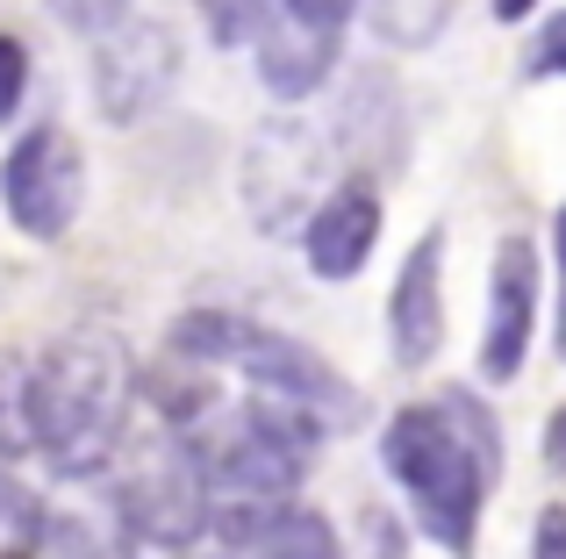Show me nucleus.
<instances>
[{
	"instance_id": "obj_1",
	"label": "nucleus",
	"mask_w": 566,
	"mask_h": 559,
	"mask_svg": "<svg viewBox=\"0 0 566 559\" xmlns=\"http://www.w3.org/2000/svg\"><path fill=\"white\" fill-rule=\"evenodd\" d=\"M380 460L401 481L423 538H438L444 552L467 559L473 538H481V503L502 474V437H495V416L481 409V394L444 388V402L395 409Z\"/></svg>"
},
{
	"instance_id": "obj_2",
	"label": "nucleus",
	"mask_w": 566,
	"mask_h": 559,
	"mask_svg": "<svg viewBox=\"0 0 566 559\" xmlns=\"http://www.w3.org/2000/svg\"><path fill=\"white\" fill-rule=\"evenodd\" d=\"M129 359L108 345V337L80 330L57 337L51 351H36V452L57 466V474L86 481L108 474L115 445L129 431Z\"/></svg>"
},
{
	"instance_id": "obj_3",
	"label": "nucleus",
	"mask_w": 566,
	"mask_h": 559,
	"mask_svg": "<svg viewBox=\"0 0 566 559\" xmlns=\"http://www.w3.org/2000/svg\"><path fill=\"white\" fill-rule=\"evenodd\" d=\"M172 351H180V359H201V366H230V373H244V388L280 394V402L308 409L323 431H337V423L359 416L352 380L331 373V366H323L302 337H280V330H265V323L201 308V316H180V323H172Z\"/></svg>"
},
{
	"instance_id": "obj_4",
	"label": "nucleus",
	"mask_w": 566,
	"mask_h": 559,
	"mask_svg": "<svg viewBox=\"0 0 566 559\" xmlns=\"http://www.w3.org/2000/svg\"><path fill=\"white\" fill-rule=\"evenodd\" d=\"M115 517H123L129 538L144 546H193L216 517V495H208V474L193 460V445L172 423H158L151 437H129L115 445Z\"/></svg>"
},
{
	"instance_id": "obj_5",
	"label": "nucleus",
	"mask_w": 566,
	"mask_h": 559,
	"mask_svg": "<svg viewBox=\"0 0 566 559\" xmlns=\"http://www.w3.org/2000/svg\"><path fill=\"white\" fill-rule=\"evenodd\" d=\"M180 80V29L166 14L123 8L108 29H94V101L108 123H144Z\"/></svg>"
},
{
	"instance_id": "obj_6",
	"label": "nucleus",
	"mask_w": 566,
	"mask_h": 559,
	"mask_svg": "<svg viewBox=\"0 0 566 559\" xmlns=\"http://www.w3.org/2000/svg\"><path fill=\"white\" fill-rule=\"evenodd\" d=\"M0 201H8V223L22 238L51 244L80 223V201H86V158L72 144V129L36 123L8 158H0Z\"/></svg>"
},
{
	"instance_id": "obj_7",
	"label": "nucleus",
	"mask_w": 566,
	"mask_h": 559,
	"mask_svg": "<svg viewBox=\"0 0 566 559\" xmlns=\"http://www.w3.org/2000/svg\"><path fill=\"white\" fill-rule=\"evenodd\" d=\"M323 201V137L294 115H273L259 123L244 151V209L259 230H294L308 223Z\"/></svg>"
},
{
	"instance_id": "obj_8",
	"label": "nucleus",
	"mask_w": 566,
	"mask_h": 559,
	"mask_svg": "<svg viewBox=\"0 0 566 559\" xmlns=\"http://www.w3.org/2000/svg\"><path fill=\"white\" fill-rule=\"evenodd\" d=\"M531 323H538V252H531V238H502L495 266H488V323H481V373L488 380L524 373Z\"/></svg>"
},
{
	"instance_id": "obj_9",
	"label": "nucleus",
	"mask_w": 566,
	"mask_h": 559,
	"mask_svg": "<svg viewBox=\"0 0 566 559\" xmlns=\"http://www.w3.org/2000/svg\"><path fill=\"white\" fill-rule=\"evenodd\" d=\"M387 345L395 366L423 373L444 345V230H423L401 259L395 287H387Z\"/></svg>"
},
{
	"instance_id": "obj_10",
	"label": "nucleus",
	"mask_w": 566,
	"mask_h": 559,
	"mask_svg": "<svg viewBox=\"0 0 566 559\" xmlns=\"http://www.w3.org/2000/svg\"><path fill=\"white\" fill-rule=\"evenodd\" d=\"M251 65H259V80H265L273 101H308L337 65V29L294 14L287 0H273L265 22H259V36H251Z\"/></svg>"
},
{
	"instance_id": "obj_11",
	"label": "nucleus",
	"mask_w": 566,
	"mask_h": 559,
	"mask_svg": "<svg viewBox=\"0 0 566 559\" xmlns=\"http://www.w3.org/2000/svg\"><path fill=\"white\" fill-rule=\"evenodd\" d=\"M216 538L230 559H345L331 524L294 503H230L216 509Z\"/></svg>"
},
{
	"instance_id": "obj_12",
	"label": "nucleus",
	"mask_w": 566,
	"mask_h": 559,
	"mask_svg": "<svg viewBox=\"0 0 566 559\" xmlns=\"http://www.w3.org/2000/svg\"><path fill=\"white\" fill-rule=\"evenodd\" d=\"M374 238H380V194L366 180H345L316 201V215L302 223V252L316 280H352L374 259Z\"/></svg>"
},
{
	"instance_id": "obj_13",
	"label": "nucleus",
	"mask_w": 566,
	"mask_h": 559,
	"mask_svg": "<svg viewBox=\"0 0 566 559\" xmlns=\"http://www.w3.org/2000/svg\"><path fill=\"white\" fill-rule=\"evenodd\" d=\"M380 94H387V80L366 72V80H352V101H345V115H337V151L359 172H395V158H401V137L380 129V123H395V115H380Z\"/></svg>"
},
{
	"instance_id": "obj_14",
	"label": "nucleus",
	"mask_w": 566,
	"mask_h": 559,
	"mask_svg": "<svg viewBox=\"0 0 566 559\" xmlns=\"http://www.w3.org/2000/svg\"><path fill=\"white\" fill-rule=\"evenodd\" d=\"M36 452V359L0 351V460Z\"/></svg>"
},
{
	"instance_id": "obj_15",
	"label": "nucleus",
	"mask_w": 566,
	"mask_h": 559,
	"mask_svg": "<svg viewBox=\"0 0 566 559\" xmlns=\"http://www.w3.org/2000/svg\"><path fill=\"white\" fill-rule=\"evenodd\" d=\"M51 538V517H43L36 488H22L14 474H0V559H29Z\"/></svg>"
},
{
	"instance_id": "obj_16",
	"label": "nucleus",
	"mask_w": 566,
	"mask_h": 559,
	"mask_svg": "<svg viewBox=\"0 0 566 559\" xmlns=\"http://www.w3.org/2000/svg\"><path fill=\"white\" fill-rule=\"evenodd\" d=\"M524 72H531V80H566V8H559L553 22L538 29V36H531Z\"/></svg>"
},
{
	"instance_id": "obj_17",
	"label": "nucleus",
	"mask_w": 566,
	"mask_h": 559,
	"mask_svg": "<svg viewBox=\"0 0 566 559\" xmlns=\"http://www.w3.org/2000/svg\"><path fill=\"white\" fill-rule=\"evenodd\" d=\"M22 94H29V51L22 36H0V123H14Z\"/></svg>"
},
{
	"instance_id": "obj_18",
	"label": "nucleus",
	"mask_w": 566,
	"mask_h": 559,
	"mask_svg": "<svg viewBox=\"0 0 566 559\" xmlns=\"http://www.w3.org/2000/svg\"><path fill=\"white\" fill-rule=\"evenodd\" d=\"M123 8H129V0H51V14H57V22L86 29V36H94V29H108Z\"/></svg>"
},
{
	"instance_id": "obj_19",
	"label": "nucleus",
	"mask_w": 566,
	"mask_h": 559,
	"mask_svg": "<svg viewBox=\"0 0 566 559\" xmlns=\"http://www.w3.org/2000/svg\"><path fill=\"white\" fill-rule=\"evenodd\" d=\"M531 559H566V509L553 503L538 517V538H531Z\"/></svg>"
},
{
	"instance_id": "obj_20",
	"label": "nucleus",
	"mask_w": 566,
	"mask_h": 559,
	"mask_svg": "<svg viewBox=\"0 0 566 559\" xmlns=\"http://www.w3.org/2000/svg\"><path fill=\"white\" fill-rule=\"evenodd\" d=\"M287 8H294V14H308V22H331V29H337L352 8H359V0H287Z\"/></svg>"
},
{
	"instance_id": "obj_21",
	"label": "nucleus",
	"mask_w": 566,
	"mask_h": 559,
	"mask_svg": "<svg viewBox=\"0 0 566 559\" xmlns=\"http://www.w3.org/2000/svg\"><path fill=\"white\" fill-rule=\"evenodd\" d=\"M545 460H553V466H566V409H559L553 423H545Z\"/></svg>"
},
{
	"instance_id": "obj_22",
	"label": "nucleus",
	"mask_w": 566,
	"mask_h": 559,
	"mask_svg": "<svg viewBox=\"0 0 566 559\" xmlns=\"http://www.w3.org/2000/svg\"><path fill=\"white\" fill-rule=\"evenodd\" d=\"M488 8H495V22H524V14L538 8V0H488Z\"/></svg>"
},
{
	"instance_id": "obj_23",
	"label": "nucleus",
	"mask_w": 566,
	"mask_h": 559,
	"mask_svg": "<svg viewBox=\"0 0 566 559\" xmlns=\"http://www.w3.org/2000/svg\"><path fill=\"white\" fill-rule=\"evenodd\" d=\"M65 559H108V552H94V538H86V531H65Z\"/></svg>"
},
{
	"instance_id": "obj_24",
	"label": "nucleus",
	"mask_w": 566,
	"mask_h": 559,
	"mask_svg": "<svg viewBox=\"0 0 566 559\" xmlns=\"http://www.w3.org/2000/svg\"><path fill=\"white\" fill-rule=\"evenodd\" d=\"M553 345H559V359H566V294H559V337H553Z\"/></svg>"
},
{
	"instance_id": "obj_25",
	"label": "nucleus",
	"mask_w": 566,
	"mask_h": 559,
	"mask_svg": "<svg viewBox=\"0 0 566 559\" xmlns=\"http://www.w3.org/2000/svg\"><path fill=\"white\" fill-rule=\"evenodd\" d=\"M559 273H566V209H559Z\"/></svg>"
},
{
	"instance_id": "obj_26",
	"label": "nucleus",
	"mask_w": 566,
	"mask_h": 559,
	"mask_svg": "<svg viewBox=\"0 0 566 559\" xmlns=\"http://www.w3.org/2000/svg\"><path fill=\"white\" fill-rule=\"evenodd\" d=\"M187 559H230V552H187Z\"/></svg>"
}]
</instances>
